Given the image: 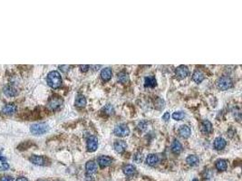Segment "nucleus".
<instances>
[{"label": "nucleus", "instance_id": "nucleus-11", "mask_svg": "<svg viewBox=\"0 0 242 181\" xmlns=\"http://www.w3.org/2000/svg\"><path fill=\"white\" fill-rule=\"evenodd\" d=\"M226 145H227L226 140L221 137H218L214 140V148L217 150H222L226 147Z\"/></svg>", "mask_w": 242, "mask_h": 181}, {"label": "nucleus", "instance_id": "nucleus-12", "mask_svg": "<svg viewBox=\"0 0 242 181\" xmlns=\"http://www.w3.org/2000/svg\"><path fill=\"white\" fill-rule=\"evenodd\" d=\"M113 76V72H112V69L109 68V67H106L104 69L102 70L101 72V78L103 79V81L104 82H108L111 80Z\"/></svg>", "mask_w": 242, "mask_h": 181}, {"label": "nucleus", "instance_id": "nucleus-36", "mask_svg": "<svg viewBox=\"0 0 242 181\" xmlns=\"http://www.w3.org/2000/svg\"><path fill=\"white\" fill-rule=\"evenodd\" d=\"M192 181H199V180H198L197 179H193V180H192Z\"/></svg>", "mask_w": 242, "mask_h": 181}, {"label": "nucleus", "instance_id": "nucleus-28", "mask_svg": "<svg viewBox=\"0 0 242 181\" xmlns=\"http://www.w3.org/2000/svg\"><path fill=\"white\" fill-rule=\"evenodd\" d=\"M103 111L104 112L105 114H108V115H113L114 113V107L111 104L105 105L104 108L103 109Z\"/></svg>", "mask_w": 242, "mask_h": 181}, {"label": "nucleus", "instance_id": "nucleus-8", "mask_svg": "<svg viewBox=\"0 0 242 181\" xmlns=\"http://www.w3.org/2000/svg\"><path fill=\"white\" fill-rule=\"evenodd\" d=\"M200 130L203 134H209L212 132V124L208 120L202 121L200 124Z\"/></svg>", "mask_w": 242, "mask_h": 181}, {"label": "nucleus", "instance_id": "nucleus-2", "mask_svg": "<svg viewBox=\"0 0 242 181\" xmlns=\"http://www.w3.org/2000/svg\"><path fill=\"white\" fill-rule=\"evenodd\" d=\"M216 83H217V87L221 91H226L233 86L232 80L228 76H222L219 78Z\"/></svg>", "mask_w": 242, "mask_h": 181}, {"label": "nucleus", "instance_id": "nucleus-18", "mask_svg": "<svg viewBox=\"0 0 242 181\" xmlns=\"http://www.w3.org/2000/svg\"><path fill=\"white\" fill-rule=\"evenodd\" d=\"M159 161V157L156 154H149L146 158V163L149 166H155Z\"/></svg>", "mask_w": 242, "mask_h": 181}, {"label": "nucleus", "instance_id": "nucleus-22", "mask_svg": "<svg viewBox=\"0 0 242 181\" xmlns=\"http://www.w3.org/2000/svg\"><path fill=\"white\" fill-rule=\"evenodd\" d=\"M186 162L191 166V167H194V166H197L199 162V158L196 156V155H189L186 159Z\"/></svg>", "mask_w": 242, "mask_h": 181}, {"label": "nucleus", "instance_id": "nucleus-19", "mask_svg": "<svg viewBox=\"0 0 242 181\" xmlns=\"http://www.w3.org/2000/svg\"><path fill=\"white\" fill-rule=\"evenodd\" d=\"M144 85H145V87H151V88L155 87L157 85V82H156L155 77L152 76V75H150V76L145 77V79H144Z\"/></svg>", "mask_w": 242, "mask_h": 181}, {"label": "nucleus", "instance_id": "nucleus-29", "mask_svg": "<svg viewBox=\"0 0 242 181\" xmlns=\"http://www.w3.org/2000/svg\"><path fill=\"white\" fill-rule=\"evenodd\" d=\"M185 116H186V114H185L184 112H175L172 114V118H173L175 121H181V120H182Z\"/></svg>", "mask_w": 242, "mask_h": 181}, {"label": "nucleus", "instance_id": "nucleus-13", "mask_svg": "<svg viewBox=\"0 0 242 181\" xmlns=\"http://www.w3.org/2000/svg\"><path fill=\"white\" fill-rule=\"evenodd\" d=\"M114 147L117 153H122L126 149L127 144L124 140H116L114 144Z\"/></svg>", "mask_w": 242, "mask_h": 181}, {"label": "nucleus", "instance_id": "nucleus-25", "mask_svg": "<svg viewBox=\"0 0 242 181\" xmlns=\"http://www.w3.org/2000/svg\"><path fill=\"white\" fill-rule=\"evenodd\" d=\"M123 172L127 176H132L136 172V169L132 165H126L123 169Z\"/></svg>", "mask_w": 242, "mask_h": 181}, {"label": "nucleus", "instance_id": "nucleus-23", "mask_svg": "<svg viewBox=\"0 0 242 181\" xmlns=\"http://www.w3.org/2000/svg\"><path fill=\"white\" fill-rule=\"evenodd\" d=\"M216 168L220 171H224L228 168V162L225 159H219L216 161Z\"/></svg>", "mask_w": 242, "mask_h": 181}, {"label": "nucleus", "instance_id": "nucleus-15", "mask_svg": "<svg viewBox=\"0 0 242 181\" xmlns=\"http://www.w3.org/2000/svg\"><path fill=\"white\" fill-rule=\"evenodd\" d=\"M179 134L183 139L189 138L190 136V134H191L190 128L189 126H187V125H182L180 127V129H179Z\"/></svg>", "mask_w": 242, "mask_h": 181}, {"label": "nucleus", "instance_id": "nucleus-34", "mask_svg": "<svg viewBox=\"0 0 242 181\" xmlns=\"http://www.w3.org/2000/svg\"><path fill=\"white\" fill-rule=\"evenodd\" d=\"M86 181H94V179H93L92 176L87 175V176H86Z\"/></svg>", "mask_w": 242, "mask_h": 181}, {"label": "nucleus", "instance_id": "nucleus-24", "mask_svg": "<svg viewBox=\"0 0 242 181\" xmlns=\"http://www.w3.org/2000/svg\"><path fill=\"white\" fill-rule=\"evenodd\" d=\"M75 105L77 107H84L86 105V99L84 95L82 94H79L76 99H75V102H74Z\"/></svg>", "mask_w": 242, "mask_h": 181}, {"label": "nucleus", "instance_id": "nucleus-37", "mask_svg": "<svg viewBox=\"0 0 242 181\" xmlns=\"http://www.w3.org/2000/svg\"><path fill=\"white\" fill-rule=\"evenodd\" d=\"M37 181H46V180H44V179H38Z\"/></svg>", "mask_w": 242, "mask_h": 181}, {"label": "nucleus", "instance_id": "nucleus-7", "mask_svg": "<svg viewBox=\"0 0 242 181\" xmlns=\"http://www.w3.org/2000/svg\"><path fill=\"white\" fill-rule=\"evenodd\" d=\"M176 76L180 79H183L188 76L189 74V68L186 65H180L175 70Z\"/></svg>", "mask_w": 242, "mask_h": 181}, {"label": "nucleus", "instance_id": "nucleus-21", "mask_svg": "<svg viewBox=\"0 0 242 181\" xmlns=\"http://www.w3.org/2000/svg\"><path fill=\"white\" fill-rule=\"evenodd\" d=\"M182 150V143L178 139H174L172 144V151L174 154H180Z\"/></svg>", "mask_w": 242, "mask_h": 181}, {"label": "nucleus", "instance_id": "nucleus-5", "mask_svg": "<svg viewBox=\"0 0 242 181\" xmlns=\"http://www.w3.org/2000/svg\"><path fill=\"white\" fill-rule=\"evenodd\" d=\"M114 134L119 137H125L130 134V129L125 124H118L114 128Z\"/></svg>", "mask_w": 242, "mask_h": 181}, {"label": "nucleus", "instance_id": "nucleus-6", "mask_svg": "<svg viewBox=\"0 0 242 181\" xmlns=\"http://www.w3.org/2000/svg\"><path fill=\"white\" fill-rule=\"evenodd\" d=\"M87 150L90 152H94L98 148V139L95 136H90L87 139Z\"/></svg>", "mask_w": 242, "mask_h": 181}, {"label": "nucleus", "instance_id": "nucleus-16", "mask_svg": "<svg viewBox=\"0 0 242 181\" xmlns=\"http://www.w3.org/2000/svg\"><path fill=\"white\" fill-rule=\"evenodd\" d=\"M30 161L35 164V165H37V166H43L45 165V162H46V159L44 157L42 156H38V155H33L31 158H30Z\"/></svg>", "mask_w": 242, "mask_h": 181}, {"label": "nucleus", "instance_id": "nucleus-10", "mask_svg": "<svg viewBox=\"0 0 242 181\" xmlns=\"http://www.w3.org/2000/svg\"><path fill=\"white\" fill-rule=\"evenodd\" d=\"M98 164L101 168H106L112 164V159L108 156H100L98 158Z\"/></svg>", "mask_w": 242, "mask_h": 181}, {"label": "nucleus", "instance_id": "nucleus-3", "mask_svg": "<svg viewBox=\"0 0 242 181\" xmlns=\"http://www.w3.org/2000/svg\"><path fill=\"white\" fill-rule=\"evenodd\" d=\"M48 130V125L46 123H36L31 126L30 131L34 135H42Z\"/></svg>", "mask_w": 242, "mask_h": 181}, {"label": "nucleus", "instance_id": "nucleus-20", "mask_svg": "<svg viewBox=\"0 0 242 181\" xmlns=\"http://www.w3.org/2000/svg\"><path fill=\"white\" fill-rule=\"evenodd\" d=\"M204 77L205 76H204L203 72L199 70H196L192 74V80L197 83H200L204 80Z\"/></svg>", "mask_w": 242, "mask_h": 181}, {"label": "nucleus", "instance_id": "nucleus-31", "mask_svg": "<svg viewBox=\"0 0 242 181\" xmlns=\"http://www.w3.org/2000/svg\"><path fill=\"white\" fill-rule=\"evenodd\" d=\"M170 117H171V115H170V112H165L163 115H162V120L164 121H168L169 120H170Z\"/></svg>", "mask_w": 242, "mask_h": 181}, {"label": "nucleus", "instance_id": "nucleus-30", "mask_svg": "<svg viewBox=\"0 0 242 181\" xmlns=\"http://www.w3.org/2000/svg\"><path fill=\"white\" fill-rule=\"evenodd\" d=\"M8 168H9V166H8L5 159L0 156V170H6Z\"/></svg>", "mask_w": 242, "mask_h": 181}, {"label": "nucleus", "instance_id": "nucleus-4", "mask_svg": "<svg viewBox=\"0 0 242 181\" xmlns=\"http://www.w3.org/2000/svg\"><path fill=\"white\" fill-rule=\"evenodd\" d=\"M63 99L61 97H59V96H53L49 100V102L47 103V106H48V108L50 110L56 111L63 104Z\"/></svg>", "mask_w": 242, "mask_h": 181}, {"label": "nucleus", "instance_id": "nucleus-32", "mask_svg": "<svg viewBox=\"0 0 242 181\" xmlns=\"http://www.w3.org/2000/svg\"><path fill=\"white\" fill-rule=\"evenodd\" d=\"M0 181H13V179L9 176H4L0 179Z\"/></svg>", "mask_w": 242, "mask_h": 181}, {"label": "nucleus", "instance_id": "nucleus-17", "mask_svg": "<svg viewBox=\"0 0 242 181\" xmlns=\"http://www.w3.org/2000/svg\"><path fill=\"white\" fill-rule=\"evenodd\" d=\"M85 169H86L87 173L91 175V174H94V173L96 172V170H97V165H96V163L94 160H89L86 163V165H85Z\"/></svg>", "mask_w": 242, "mask_h": 181}, {"label": "nucleus", "instance_id": "nucleus-9", "mask_svg": "<svg viewBox=\"0 0 242 181\" xmlns=\"http://www.w3.org/2000/svg\"><path fill=\"white\" fill-rule=\"evenodd\" d=\"M4 92H5V94L6 96L14 97V96H15V95L18 93V90H17V88H16L15 85H13V84H9V85H7V86L5 88Z\"/></svg>", "mask_w": 242, "mask_h": 181}, {"label": "nucleus", "instance_id": "nucleus-1", "mask_svg": "<svg viewBox=\"0 0 242 181\" xmlns=\"http://www.w3.org/2000/svg\"><path fill=\"white\" fill-rule=\"evenodd\" d=\"M47 83L53 89L59 88L62 84V77L57 71H52L47 75Z\"/></svg>", "mask_w": 242, "mask_h": 181}, {"label": "nucleus", "instance_id": "nucleus-26", "mask_svg": "<svg viewBox=\"0 0 242 181\" xmlns=\"http://www.w3.org/2000/svg\"><path fill=\"white\" fill-rule=\"evenodd\" d=\"M118 81L121 83H126L129 81V75L125 72H121L118 73Z\"/></svg>", "mask_w": 242, "mask_h": 181}, {"label": "nucleus", "instance_id": "nucleus-35", "mask_svg": "<svg viewBox=\"0 0 242 181\" xmlns=\"http://www.w3.org/2000/svg\"><path fill=\"white\" fill-rule=\"evenodd\" d=\"M16 181H28L26 178H23V177H20V178H18L17 179H16Z\"/></svg>", "mask_w": 242, "mask_h": 181}, {"label": "nucleus", "instance_id": "nucleus-27", "mask_svg": "<svg viewBox=\"0 0 242 181\" xmlns=\"http://www.w3.org/2000/svg\"><path fill=\"white\" fill-rule=\"evenodd\" d=\"M164 105H165V102L161 98H158L156 101H155V103H154V107L157 109V110H162L164 108Z\"/></svg>", "mask_w": 242, "mask_h": 181}, {"label": "nucleus", "instance_id": "nucleus-33", "mask_svg": "<svg viewBox=\"0 0 242 181\" xmlns=\"http://www.w3.org/2000/svg\"><path fill=\"white\" fill-rule=\"evenodd\" d=\"M80 68L83 72H87L88 69L90 68V66L89 65H80Z\"/></svg>", "mask_w": 242, "mask_h": 181}, {"label": "nucleus", "instance_id": "nucleus-14", "mask_svg": "<svg viewBox=\"0 0 242 181\" xmlns=\"http://www.w3.org/2000/svg\"><path fill=\"white\" fill-rule=\"evenodd\" d=\"M16 112V106L15 104H6L2 109V112L5 115H13Z\"/></svg>", "mask_w": 242, "mask_h": 181}]
</instances>
